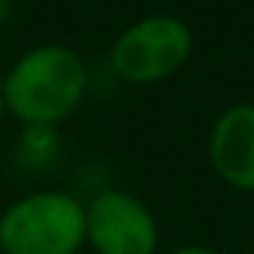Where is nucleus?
<instances>
[{
	"label": "nucleus",
	"instance_id": "obj_1",
	"mask_svg": "<svg viewBox=\"0 0 254 254\" xmlns=\"http://www.w3.org/2000/svg\"><path fill=\"white\" fill-rule=\"evenodd\" d=\"M6 110L25 126H55L74 115L88 90V68L66 44H41L17 58L0 85Z\"/></svg>",
	"mask_w": 254,
	"mask_h": 254
},
{
	"label": "nucleus",
	"instance_id": "obj_2",
	"mask_svg": "<svg viewBox=\"0 0 254 254\" xmlns=\"http://www.w3.org/2000/svg\"><path fill=\"white\" fill-rule=\"evenodd\" d=\"M85 241V205L68 191L25 194L0 213L3 254H77Z\"/></svg>",
	"mask_w": 254,
	"mask_h": 254
},
{
	"label": "nucleus",
	"instance_id": "obj_3",
	"mask_svg": "<svg viewBox=\"0 0 254 254\" xmlns=\"http://www.w3.org/2000/svg\"><path fill=\"white\" fill-rule=\"evenodd\" d=\"M191 28L172 14H150L128 25L110 52L112 71L128 85H156L183 68L191 55Z\"/></svg>",
	"mask_w": 254,
	"mask_h": 254
},
{
	"label": "nucleus",
	"instance_id": "obj_4",
	"mask_svg": "<svg viewBox=\"0 0 254 254\" xmlns=\"http://www.w3.org/2000/svg\"><path fill=\"white\" fill-rule=\"evenodd\" d=\"M88 243L96 254H156L159 224L139 197L123 189H107L96 194L85 208Z\"/></svg>",
	"mask_w": 254,
	"mask_h": 254
},
{
	"label": "nucleus",
	"instance_id": "obj_5",
	"mask_svg": "<svg viewBox=\"0 0 254 254\" xmlns=\"http://www.w3.org/2000/svg\"><path fill=\"white\" fill-rule=\"evenodd\" d=\"M210 167L227 186L254 191V104H232L208 137Z\"/></svg>",
	"mask_w": 254,
	"mask_h": 254
},
{
	"label": "nucleus",
	"instance_id": "obj_6",
	"mask_svg": "<svg viewBox=\"0 0 254 254\" xmlns=\"http://www.w3.org/2000/svg\"><path fill=\"white\" fill-rule=\"evenodd\" d=\"M172 254H219V252H213V249H208V246H197V243H191V246L175 249Z\"/></svg>",
	"mask_w": 254,
	"mask_h": 254
},
{
	"label": "nucleus",
	"instance_id": "obj_7",
	"mask_svg": "<svg viewBox=\"0 0 254 254\" xmlns=\"http://www.w3.org/2000/svg\"><path fill=\"white\" fill-rule=\"evenodd\" d=\"M8 11H11V0H0V28L6 25V19H8Z\"/></svg>",
	"mask_w": 254,
	"mask_h": 254
},
{
	"label": "nucleus",
	"instance_id": "obj_8",
	"mask_svg": "<svg viewBox=\"0 0 254 254\" xmlns=\"http://www.w3.org/2000/svg\"><path fill=\"white\" fill-rule=\"evenodd\" d=\"M6 101H3V90H0V121H3V115H6Z\"/></svg>",
	"mask_w": 254,
	"mask_h": 254
}]
</instances>
